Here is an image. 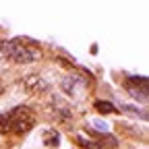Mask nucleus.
Returning <instances> with one entry per match:
<instances>
[{
	"instance_id": "nucleus-1",
	"label": "nucleus",
	"mask_w": 149,
	"mask_h": 149,
	"mask_svg": "<svg viewBox=\"0 0 149 149\" xmlns=\"http://www.w3.org/2000/svg\"><path fill=\"white\" fill-rule=\"evenodd\" d=\"M35 126V114L27 106H17L4 114H0V133L25 135Z\"/></svg>"
},
{
	"instance_id": "nucleus-2",
	"label": "nucleus",
	"mask_w": 149,
	"mask_h": 149,
	"mask_svg": "<svg viewBox=\"0 0 149 149\" xmlns=\"http://www.w3.org/2000/svg\"><path fill=\"white\" fill-rule=\"evenodd\" d=\"M0 52H2V56H6L8 60L17 62V64H29V62H35L40 60L42 52L25 44L23 40H8V42H2L0 44Z\"/></svg>"
},
{
	"instance_id": "nucleus-3",
	"label": "nucleus",
	"mask_w": 149,
	"mask_h": 149,
	"mask_svg": "<svg viewBox=\"0 0 149 149\" xmlns=\"http://www.w3.org/2000/svg\"><path fill=\"white\" fill-rule=\"evenodd\" d=\"M87 85H89V81L85 77H81V74H77V72L66 74V77H62V81H60V89L68 97H81L83 91L87 89Z\"/></svg>"
},
{
	"instance_id": "nucleus-4",
	"label": "nucleus",
	"mask_w": 149,
	"mask_h": 149,
	"mask_svg": "<svg viewBox=\"0 0 149 149\" xmlns=\"http://www.w3.org/2000/svg\"><path fill=\"white\" fill-rule=\"evenodd\" d=\"M139 83H141V85L147 83V77H141V79L128 77V79H126V89H128V93H130L137 102H139V100L145 102V100H147V87H139Z\"/></svg>"
},
{
	"instance_id": "nucleus-5",
	"label": "nucleus",
	"mask_w": 149,
	"mask_h": 149,
	"mask_svg": "<svg viewBox=\"0 0 149 149\" xmlns=\"http://www.w3.org/2000/svg\"><path fill=\"white\" fill-rule=\"evenodd\" d=\"M23 87L29 91V93H46L50 89L48 81L44 77H40V74H29V77L23 81Z\"/></svg>"
},
{
	"instance_id": "nucleus-6",
	"label": "nucleus",
	"mask_w": 149,
	"mask_h": 149,
	"mask_svg": "<svg viewBox=\"0 0 149 149\" xmlns=\"http://www.w3.org/2000/svg\"><path fill=\"white\" fill-rule=\"evenodd\" d=\"M54 114L58 116L62 122H68L72 118V110H68V106L60 104V100H54Z\"/></svg>"
},
{
	"instance_id": "nucleus-7",
	"label": "nucleus",
	"mask_w": 149,
	"mask_h": 149,
	"mask_svg": "<svg viewBox=\"0 0 149 149\" xmlns=\"http://www.w3.org/2000/svg\"><path fill=\"white\" fill-rule=\"evenodd\" d=\"M44 143H46V147H48V149L58 147V143H60V135L56 133L54 128H50V130H46V133H44Z\"/></svg>"
},
{
	"instance_id": "nucleus-8",
	"label": "nucleus",
	"mask_w": 149,
	"mask_h": 149,
	"mask_svg": "<svg viewBox=\"0 0 149 149\" xmlns=\"http://www.w3.org/2000/svg\"><path fill=\"white\" fill-rule=\"evenodd\" d=\"M77 143H79L83 149H106L104 143H100V141H95V139H87V137H83V135L77 137Z\"/></svg>"
},
{
	"instance_id": "nucleus-9",
	"label": "nucleus",
	"mask_w": 149,
	"mask_h": 149,
	"mask_svg": "<svg viewBox=\"0 0 149 149\" xmlns=\"http://www.w3.org/2000/svg\"><path fill=\"white\" fill-rule=\"evenodd\" d=\"M93 108H95L100 114H114V112H118V110L114 108V104H110V102H100V100L93 104Z\"/></svg>"
}]
</instances>
